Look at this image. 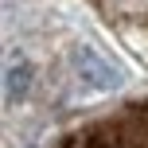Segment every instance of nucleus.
<instances>
[{"instance_id": "1", "label": "nucleus", "mask_w": 148, "mask_h": 148, "mask_svg": "<svg viewBox=\"0 0 148 148\" xmlns=\"http://www.w3.org/2000/svg\"><path fill=\"white\" fill-rule=\"evenodd\" d=\"M70 62H74L78 82L90 86V90H117L121 82H125V70H121L117 62H109L97 47H90V43H78V47H74Z\"/></svg>"}, {"instance_id": "2", "label": "nucleus", "mask_w": 148, "mask_h": 148, "mask_svg": "<svg viewBox=\"0 0 148 148\" xmlns=\"http://www.w3.org/2000/svg\"><path fill=\"white\" fill-rule=\"evenodd\" d=\"M27 90H31V66H27L23 59H20V62L8 59V70H4V101H8V105L23 101Z\"/></svg>"}]
</instances>
